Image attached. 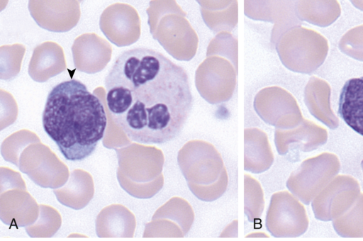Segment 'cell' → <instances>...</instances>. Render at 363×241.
Segmentation results:
<instances>
[{
	"label": "cell",
	"instance_id": "6da1fadb",
	"mask_svg": "<svg viewBox=\"0 0 363 241\" xmlns=\"http://www.w3.org/2000/svg\"><path fill=\"white\" fill-rule=\"evenodd\" d=\"M104 84L113 121L138 143L163 144L174 140L192 108L185 69L150 48L134 47L119 54Z\"/></svg>",
	"mask_w": 363,
	"mask_h": 241
},
{
	"label": "cell",
	"instance_id": "7a4b0ae2",
	"mask_svg": "<svg viewBox=\"0 0 363 241\" xmlns=\"http://www.w3.org/2000/svg\"><path fill=\"white\" fill-rule=\"evenodd\" d=\"M42 124L63 157L78 162L91 156L103 139L107 117L100 99L82 82L70 79L50 91Z\"/></svg>",
	"mask_w": 363,
	"mask_h": 241
},
{
	"label": "cell",
	"instance_id": "3957f363",
	"mask_svg": "<svg viewBox=\"0 0 363 241\" xmlns=\"http://www.w3.org/2000/svg\"><path fill=\"white\" fill-rule=\"evenodd\" d=\"M196 72V86L210 103L229 100L235 90L238 63L218 54L206 55Z\"/></svg>",
	"mask_w": 363,
	"mask_h": 241
},
{
	"label": "cell",
	"instance_id": "277c9868",
	"mask_svg": "<svg viewBox=\"0 0 363 241\" xmlns=\"http://www.w3.org/2000/svg\"><path fill=\"white\" fill-rule=\"evenodd\" d=\"M340 164L336 155L322 153L305 160L287 181V186L303 203L310 202L338 174Z\"/></svg>",
	"mask_w": 363,
	"mask_h": 241
},
{
	"label": "cell",
	"instance_id": "5b68a950",
	"mask_svg": "<svg viewBox=\"0 0 363 241\" xmlns=\"http://www.w3.org/2000/svg\"><path fill=\"white\" fill-rule=\"evenodd\" d=\"M162 35L157 39L178 60L189 61L196 52L199 39L186 18V12L174 1H166Z\"/></svg>",
	"mask_w": 363,
	"mask_h": 241
},
{
	"label": "cell",
	"instance_id": "8992f818",
	"mask_svg": "<svg viewBox=\"0 0 363 241\" xmlns=\"http://www.w3.org/2000/svg\"><path fill=\"white\" fill-rule=\"evenodd\" d=\"M360 186L350 175L336 176L312 201L316 219L330 221L345 214L360 195Z\"/></svg>",
	"mask_w": 363,
	"mask_h": 241
},
{
	"label": "cell",
	"instance_id": "52a82bcc",
	"mask_svg": "<svg viewBox=\"0 0 363 241\" xmlns=\"http://www.w3.org/2000/svg\"><path fill=\"white\" fill-rule=\"evenodd\" d=\"M279 203L267 213L266 226L277 237H295L308 229V218L304 206L286 191L281 193Z\"/></svg>",
	"mask_w": 363,
	"mask_h": 241
},
{
	"label": "cell",
	"instance_id": "ba28073f",
	"mask_svg": "<svg viewBox=\"0 0 363 241\" xmlns=\"http://www.w3.org/2000/svg\"><path fill=\"white\" fill-rule=\"evenodd\" d=\"M338 105L340 118L363 136V77L350 79L345 83Z\"/></svg>",
	"mask_w": 363,
	"mask_h": 241
},
{
	"label": "cell",
	"instance_id": "9c48e42d",
	"mask_svg": "<svg viewBox=\"0 0 363 241\" xmlns=\"http://www.w3.org/2000/svg\"><path fill=\"white\" fill-rule=\"evenodd\" d=\"M204 22L214 33H229L238 22L237 1H198Z\"/></svg>",
	"mask_w": 363,
	"mask_h": 241
},
{
	"label": "cell",
	"instance_id": "30bf717a",
	"mask_svg": "<svg viewBox=\"0 0 363 241\" xmlns=\"http://www.w3.org/2000/svg\"><path fill=\"white\" fill-rule=\"evenodd\" d=\"M281 140V145L277 147L280 154L286 153L288 145L293 143L296 144L302 151H311L326 142L327 132L313 123L304 120L301 127L287 133Z\"/></svg>",
	"mask_w": 363,
	"mask_h": 241
},
{
	"label": "cell",
	"instance_id": "8fae6325",
	"mask_svg": "<svg viewBox=\"0 0 363 241\" xmlns=\"http://www.w3.org/2000/svg\"><path fill=\"white\" fill-rule=\"evenodd\" d=\"M336 232L344 237H363V193L342 215L333 220Z\"/></svg>",
	"mask_w": 363,
	"mask_h": 241
},
{
	"label": "cell",
	"instance_id": "7c38bea8",
	"mask_svg": "<svg viewBox=\"0 0 363 241\" xmlns=\"http://www.w3.org/2000/svg\"><path fill=\"white\" fill-rule=\"evenodd\" d=\"M362 169H363V160H362Z\"/></svg>",
	"mask_w": 363,
	"mask_h": 241
}]
</instances>
